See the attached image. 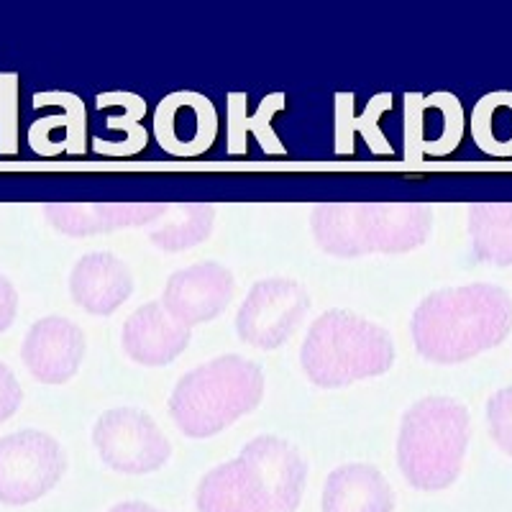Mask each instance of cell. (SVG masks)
Returning <instances> with one entry per match:
<instances>
[{
	"label": "cell",
	"mask_w": 512,
	"mask_h": 512,
	"mask_svg": "<svg viewBox=\"0 0 512 512\" xmlns=\"http://www.w3.org/2000/svg\"><path fill=\"white\" fill-rule=\"evenodd\" d=\"M510 331V292L487 282L431 292L410 318L415 349L431 364L474 359L500 346Z\"/></svg>",
	"instance_id": "obj_1"
},
{
	"label": "cell",
	"mask_w": 512,
	"mask_h": 512,
	"mask_svg": "<svg viewBox=\"0 0 512 512\" xmlns=\"http://www.w3.org/2000/svg\"><path fill=\"white\" fill-rule=\"evenodd\" d=\"M310 226L315 244L338 259L405 254L428 241L433 208L425 203H320Z\"/></svg>",
	"instance_id": "obj_2"
},
{
	"label": "cell",
	"mask_w": 512,
	"mask_h": 512,
	"mask_svg": "<svg viewBox=\"0 0 512 512\" xmlns=\"http://www.w3.org/2000/svg\"><path fill=\"white\" fill-rule=\"evenodd\" d=\"M472 438V418L451 397H425L402 415L397 464L410 487L441 492L459 479Z\"/></svg>",
	"instance_id": "obj_3"
},
{
	"label": "cell",
	"mask_w": 512,
	"mask_h": 512,
	"mask_svg": "<svg viewBox=\"0 0 512 512\" xmlns=\"http://www.w3.org/2000/svg\"><path fill=\"white\" fill-rule=\"evenodd\" d=\"M264 397V374L244 356H218L200 364L177 382L169 413L190 438H210L226 431Z\"/></svg>",
	"instance_id": "obj_4"
},
{
	"label": "cell",
	"mask_w": 512,
	"mask_h": 512,
	"mask_svg": "<svg viewBox=\"0 0 512 512\" xmlns=\"http://www.w3.org/2000/svg\"><path fill=\"white\" fill-rule=\"evenodd\" d=\"M300 364L315 387L336 390L390 372L395 344L377 323L349 310H326L305 336Z\"/></svg>",
	"instance_id": "obj_5"
},
{
	"label": "cell",
	"mask_w": 512,
	"mask_h": 512,
	"mask_svg": "<svg viewBox=\"0 0 512 512\" xmlns=\"http://www.w3.org/2000/svg\"><path fill=\"white\" fill-rule=\"evenodd\" d=\"M67 472L59 441L44 431H18L0 438V505L21 507L52 492Z\"/></svg>",
	"instance_id": "obj_6"
},
{
	"label": "cell",
	"mask_w": 512,
	"mask_h": 512,
	"mask_svg": "<svg viewBox=\"0 0 512 512\" xmlns=\"http://www.w3.org/2000/svg\"><path fill=\"white\" fill-rule=\"evenodd\" d=\"M93 443L103 464L121 474H152L172 456V443L139 408H116L100 415Z\"/></svg>",
	"instance_id": "obj_7"
},
{
	"label": "cell",
	"mask_w": 512,
	"mask_h": 512,
	"mask_svg": "<svg viewBox=\"0 0 512 512\" xmlns=\"http://www.w3.org/2000/svg\"><path fill=\"white\" fill-rule=\"evenodd\" d=\"M310 308V295L290 277H267L249 290L236 315V331L244 344L272 351L287 344V338L303 323Z\"/></svg>",
	"instance_id": "obj_8"
},
{
	"label": "cell",
	"mask_w": 512,
	"mask_h": 512,
	"mask_svg": "<svg viewBox=\"0 0 512 512\" xmlns=\"http://www.w3.org/2000/svg\"><path fill=\"white\" fill-rule=\"evenodd\" d=\"M464 105L454 93L405 95V162L448 157L464 139Z\"/></svg>",
	"instance_id": "obj_9"
},
{
	"label": "cell",
	"mask_w": 512,
	"mask_h": 512,
	"mask_svg": "<svg viewBox=\"0 0 512 512\" xmlns=\"http://www.w3.org/2000/svg\"><path fill=\"white\" fill-rule=\"evenodd\" d=\"M152 134L172 157H200L218 136V111L203 93L177 90L154 111Z\"/></svg>",
	"instance_id": "obj_10"
},
{
	"label": "cell",
	"mask_w": 512,
	"mask_h": 512,
	"mask_svg": "<svg viewBox=\"0 0 512 512\" xmlns=\"http://www.w3.org/2000/svg\"><path fill=\"white\" fill-rule=\"evenodd\" d=\"M233 274L218 262L177 269L162 292V305L187 328L218 318L231 303Z\"/></svg>",
	"instance_id": "obj_11"
},
{
	"label": "cell",
	"mask_w": 512,
	"mask_h": 512,
	"mask_svg": "<svg viewBox=\"0 0 512 512\" xmlns=\"http://www.w3.org/2000/svg\"><path fill=\"white\" fill-rule=\"evenodd\" d=\"M85 356V333L62 315H47L29 328L21 359L31 377L44 384H64L77 374Z\"/></svg>",
	"instance_id": "obj_12"
},
{
	"label": "cell",
	"mask_w": 512,
	"mask_h": 512,
	"mask_svg": "<svg viewBox=\"0 0 512 512\" xmlns=\"http://www.w3.org/2000/svg\"><path fill=\"white\" fill-rule=\"evenodd\" d=\"M192 328L175 318L162 300L146 303L123 323L121 346L128 359L141 367L172 364L190 346Z\"/></svg>",
	"instance_id": "obj_13"
},
{
	"label": "cell",
	"mask_w": 512,
	"mask_h": 512,
	"mask_svg": "<svg viewBox=\"0 0 512 512\" xmlns=\"http://www.w3.org/2000/svg\"><path fill=\"white\" fill-rule=\"evenodd\" d=\"M169 203H47L41 213L64 236L85 239L116 228L154 226Z\"/></svg>",
	"instance_id": "obj_14"
},
{
	"label": "cell",
	"mask_w": 512,
	"mask_h": 512,
	"mask_svg": "<svg viewBox=\"0 0 512 512\" xmlns=\"http://www.w3.org/2000/svg\"><path fill=\"white\" fill-rule=\"evenodd\" d=\"M246 461H251L259 477L272 495L274 512H295L303 502L308 482V461L290 441L277 436H256L241 448Z\"/></svg>",
	"instance_id": "obj_15"
},
{
	"label": "cell",
	"mask_w": 512,
	"mask_h": 512,
	"mask_svg": "<svg viewBox=\"0 0 512 512\" xmlns=\"http://www.w3.org/2000/svg\"><path fill=\"white\" fill-rule=\"evenodd\" d=\"M198 512H274L272 495L244 456L210 469L195 492Z\"/></svg>",
	"instance_id": "obj_16"
},
{
	"label": "cell",
	"mask_w": 512,
	"mask_h": 512,
	"mask_svg": "<svg viewBox=\"0 0 512 512\" xmlns=\"http://www.w3.org/2000/svg\"><path fill=\"white\" fill-rule=\"evenodd\" d=\"M134 292V274L111 251H93L75 264L70 274V295L82 310L111 315Z\"/></svg>",
	"instance_id": "obj_17"
},
{
	"label": "cell",
	"mask_w": 512,
	"mask_h": 512,
	"mask_svg": "<svg viewBox=\"0 0 512 512\" xmlns=\"http://www.w3.org/2000/svg\"><path fill=\"white\" fill-rule=\"evenodd\" d=\"M323 512H395V492L372 464H344L323 484Z\"/></svg>",
	"instance_id": "obj_18"
},
{
	"label": "cell",
	"mask_w": 512,
	"mask_h": 512,
	"mask_svg": "<svg viewBox=\"0 0 512 512\" xmlns=\"http://www.w3.org/2000/svg\"><path fill=\"white\" fill-rule=\"evenodd\" d=\"M392 103H395L392 93H379L369 100L364 113H356V95L338 93L336 100H333V113H336V121H333V152L338 157H354L356 136H364L374 157H392L395 149L384 136L382 126H379L384 113H390Z\"/></svg>",
	"instance_id": "obj_19"
},
{
	"label": "cell",
	"mask_w": 512,
	"mask_h": 512,
	"mask_svg": "<svg viewBox=\"0 0 512 512\" xmlns=\"http://www.w3.org/2000/svg\"><path fill=\"white\" fill-rule=\"evenodd\" d=\"M44 105H57V108H62V113L31 123V152L39 154V157H49L57 134H62V154L82 157L85 146H88V111H85V103L75 93L52 90V93L34 95V108H44Z\"/></svg>",
	"instance_id": "obj_20"
},
{
	"label": "cell",
	"mask_w": 512,
	"mask_h": 512,
	"mask_svg": "<svg viewBox=\"0 0 512 512\" xmlns=\"http://www.w3.org/2000/svg\"><path fill=\"white\" fill-rule=\"evenodd\" d=\"M228 154L233 157H244L249 136H254L259 149L267 157H285L287 149L282 139L274 131L272 121L277 113L285 111V93H272L262 98V103L256 105V111L249 113L244 93H231L228 95Z\"/></svg>",
	"instance_id": "obj_21"
},
{
	"label": "cell",
	"mask_w": 512,
	"mask_h": 512,
	"mask_svg": "<svg viewBox=\"0 0 512 512\" xmlns=\"http://www.w3.org/2000/svg\"><path fill=\"white\" fill-rule=\"evenodd\" d=\"M216 226V205L210 203H169V210L154 226L149 241L162 251H185L203 244Z\"/></svg>",
	"instance_id": "obj_22"
},
{
	"label": "cell",
	"mask_w": 512,
	"mask_h": 512,
	"mask_svg": "<svg viewBox=\"0 0 512 512\" xmlns=\"http://www.w3.org/2000/svg\"><path fill=\"white\" fill-rule=\"evenodd\" d=\"M469 239L479 262L512 264V203L469 205Z\"/></svg>",
	"instance_id": "obj_23"
},
{
	"label": "cell",
	"mask_w": 512,
	"mask_h": 512,
	"mask_svg": "<svg viewBox=\"0 0 512 512\" xmlns=\"http://www.w3.org/2000/svg\"><path fill=\"white\" fill-rule=\"evenodd\" d=\"M472 136L489 157H512V90L489 93L474 105Z\"/></svg>",
	"instance_id": "obj_24"
},
{
	"label": "cell",
	"mask_w": 512,
	"mask_h": 512,
	"mask_svg": "<svg viewBox=\"0 0 512 512\" xmlns=\"http://www.w3.org/2000/svg\"><path fill=\"white\" fill-rule=\"evenodd\" d=\"M98 108H123V116H108L105 118V128L111 131H126V136L131 141H139L146 146L149 141V131L144 126H139L141 118L146 116V103L144 98H139L136 93H100L95 98Z\"/></svg>",
	"instance_id": "obj_25"
},
{
	"label": "cell",
	"mask_w": 512,
	"mask_h": 512,
	"mask_svg": "<svg viewBox=\"0 0 512 512\" xmlns=\"http://www.w3.org/2000/svg\"><path fill=\"white\" fill-rule=\"evenodd\" d=\"M18 152V75L0 72V157Z\"/></svg>",
	"instance_id": "obj_26"
},
{
	"label": "cell",
	"mask_w": 512,
	"mask_h": 512,
	"mask_svg": "<svg viewBox=\"0 0 512 512\" xmlns=\"http://www.w3.org/2000/svg\"><path fill=\"white\" fill-rule=\"evenodd\" d=\"M489 436L502 454L512 456V384L502 387L487 402Z\"/></svg>",
	"instance_id": "obj_27"
},
{
	"label": "cell",
	"mask_w": 512,
	"mask_h": 512,
	"mask_svg": "<svg viewBox=\"0 0 512 512\" xmlns=\"http://www.w3.org/2000/svg\"><path fill=\"white\" fill-rule=\"evenodd\" d=\"M21 400H24V390H21L16 374L0 361V423H6L8 418L16 415V410L21 408Z\"/></svg>",
	"instance_id": "obj_28"
},
{
	"label": "cell",
	"mask_w": 512,
	"mask_h": 512,
	"mask_svg": "<svg viewBox=\"0 0 512 512\" xmlns=\"http://www.w3.org/2000/svg\"><path fill=\"white\" fill-rule=\"evenodd\" d=\"M18 313V292L6 274H0V333L13 326Z\"/></svg>",
	"instance_id": "obj_29"
},
{
	"label": "cell",
	"mask_w": 512,
	"mask_h": 512,
	"mask_svg": "<svg viewBox=\"0 0 512 512\" xmlns=\"http://www.w3.org/2000/svg\"><path fill=\"white\" fill-rule=\"evenodd\" d=\"M108 512H162V510H157V507H152V505H146V502L131 500V502H118V505L111 507Z\"/></svg>",
	"instance_id": "obj_30"
}]
</instances>
